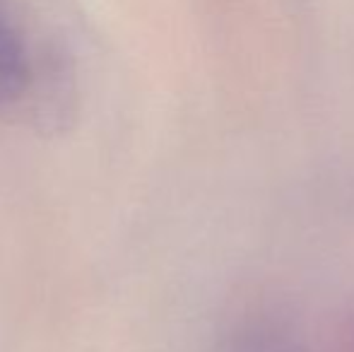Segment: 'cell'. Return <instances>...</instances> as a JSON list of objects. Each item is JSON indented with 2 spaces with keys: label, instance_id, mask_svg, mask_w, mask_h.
Returning <instances> with one entry per match:
<instances>
[{
  "label": "cell",
  "instance_id": "3957f363",
  "mask_svg": "<svg viewBox=\"0 0 354 352\" xmlns=\"http://www.w3.org/2000/svg\"><path fill=\"white\" fill-rule=\"evenodd\" d=\"M326 352H354V321H350V324L337 331Z\"/></svg>",
  "mask_w": 354,
  "mask_h": 352
},
{
  "label": "cell",
  "instance_id": "7a4b0ae2",
  "mask_svg": "<svg viewBox=\"0 0 354 352\" xmlns=\"http://www.w3.org/2000/svg\"><path fill=\"white\" fill-rule=\"evenodd\" d=\"M232 352H308L292 338L289 333H282L277 328H251L234 343Z\"/></svg>",
  "mask_w": 354,
  "mask_h": 352
},
{
  "label": "cell",
  "instance_id": "6da1fadb",
  "mask_svg": "<svg viewBox=\"0 0 354 352\" xmlns=\"http://www.w3.org/2000/svg\"><path fill=\"white\" fill-rule=\"evenodd\" d=\"M29 80V51L12 10L0 0V106L19 97Z\"/></svg>",
  "mask_w": 354,
  "mask_h": 352
}]
</instances>
